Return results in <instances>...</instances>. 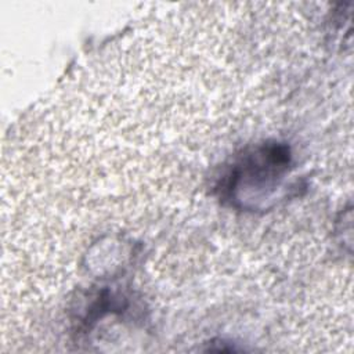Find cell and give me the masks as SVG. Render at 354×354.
I'll use <instances>...</instances> for the list:
<instances>
[{
  "label": "cell",
  "instance_id": "obj_1",
  "mask_svg": "<svg viewBox=\"0 0 354 354\" xmlns=\"http://www.w3.org/2000/svg\"><path fill=\"white\" fill-rule=\"evenodd\" d=\"M290 160V151L286 144L263 142L235 160L221 184V191L231 199L243 187L272 188L288 173Z\"/></svg>",
  "mask_w": 354,
  "mask_h": 354
}]
</instances>
